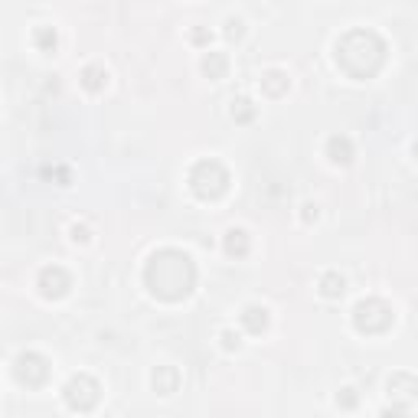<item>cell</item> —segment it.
I'll list each match as a JSON object with an SVG mask.
<instances>
[{
	"label": "cell",
	"mask_w": 418,
	"mask_h": 418,
	"mask_svg": "<svg viewBox=\"0 0 418 418\" xmlns=\"http://www.w3.org/2000/svg\"><path fill=\"white\" fill-rule=\"evenodd\" d=\"M226 252L229 255H246L248 252V235L242 229H232V232L226 235Z\"/></svg>",
	"instance_id": "15"
},
{
	"label": "cell",
	"mask_w": 418,
	"mask_h": 418,
	"mask_svg": "<svg viewBox=\"0 0 418 418\" xmlns=\"http://www.w3.org/2000/svg\"><path fill=\"white\" fill-rule=\"evenodd\" d=\"M320 291H324V297H340L346 291V281L337 275V271H327V275L320 278Z\"/></svg>",
	"instance_id": "12"
},
{
	"label": "cell",
	"mask_w": 418,
	"mask_h": 418,
	"mask_svg": "<svg viewBox=\"0 0 418 418\" xmlns=\"http://www.w3.org/2000/svg\"><path fill=\"white\" fill-rule=\"evenodd\" d=\"M177 382H180L177 369H173V366H157V372H154V389H157L160 395L173 392V389H177Z\"/></svg>",
	"instance_id": "10"
},
{
	"label": "cell",
	"mask_w": 418,
	"mask_h": 418,
	"mask_svg": "<svg viewBox=\"0 0 418 418\" xmlns=\"http://www.w3.org/2000/svg\"><path fill=\"white\" fill-rule=\"evenodd\" d=\"M232 115L239 118V121H252L255 108H252V101H248V99H239V101H235V108H232Z\"/></svg>",
	"instance_id": "18"
},
{
	"label": "cell",
	"mask_w": 418,
	"mask_h": 418,
	"mask_svg": "<svg viewBox=\"0 0 418 418\" xmlns=\"http://www.w3.org/2000/svg\"><path fill=\"white\" fill-rule=\"evenodd\" d=\"M72 232H75V239H88V229H86V226H75Z\"/></svg>",
	"instance_id": "22"
},
{
	"label": "cell",
	"mask_w": 418,
	"mask_h": 418,
	"mask_svg": "<svg viewBox=\"0 0 418 418\" xmlns=\"http://www.w3.org/2000/svg\"><path fill=\"white\" fill-rule=\"evenodd\" d=\"M190 186L199 199H219L229 190V173L219 160H199L190 170Z\"/></svg>",
	"instance_id": "3"
},
{
	"label": "cell",
	"mask_w": 418,
	"mask_h": 418,
	"mask_svg": "<svg viewBox=\"0 0 418 418\" xmlns=\"http://www.w3.org/2000/svg\"><path fill=\"white\" fill-rule=\"evenodd\" d=\"M226 37H242V23H239V20H229V30H226Z\"/></svg>",
	"instance_id": "21"
},
{
	"label": "cell",
	"mask_w": 418,
	"mask_h": 418,
	"mask_svg": "<svg viewBox=\"0 0 418 418\" xmlns=\"http://www.w3.org/2000/svg\"><path fill=\"white\" fill-rule=\"evenodd\" d=\"M105 82H108V72H105L101 66H88L86 72H82V86H86L88 92H99V88H105Z\"/></svg>",
	"instance_id": "14"
},
{
	"label": "cell",
	"mask_w": 418,
	"mask_h": 418,
	"mask_svg": "<svg viewBox=\"0 0 418 418\" xmlns=\"http://www.w3.org/2000/svg\"><path fill=\"white\" fill-rule=\"evenodd\" d=\"M389 399L399 402V406H412L418 399V379L408 376V372H395L389 379Z\"/></svg>",
	"instance_id": "8"
},
{
	"label": "cell",
	"mask_w": 418,
	"mask_h": 418,
	"mask_svg": "<svg viewBox=\"0 0 418 418\" xmlns=\"http://www.w3.org/2000/svg\"><path fill=\"white\" fill-rule=\"evenodd\" d=\"M222 346H226V350H232V346H239V337H235V333H222Z\"/></svg>",
	"instance_id": "20"
},
{
	"label": "cell",
	"mask_w": 418,
	"mask_h": 418,
	"mask_svg": "<svg viewBox=\"0 0 418 418\" xmlns=\"http://www.w3.org/2000/svg\"><path fill=\"white\" fill-rule=\"evenodd\" d=\"M327 154H330L333 163H350V160H353V144H350V137L333 135L330 141H327Z\"/></svg>",
	"instance_id": "9"
},
{
	"label": "cell",
	"mask_w": 418,
	"mask_h": 418,
	"mask_svg": "<svg viewBox=\"0 0 418 418\" xmlns=\"http://www.w3.org/2000/svg\"><path fill=\"white\" fill-rule=\"evenodd\" d=\"M226 69H229V62H226V56H222V52H209L206 59H203V72H206L209 79H222V75H226Z\"/></svg>",
	"instance_id": "13"
},
{
	"label": "cell",
	"mask_w": 418,
	"mask_h": 418,
	"mask_svg": "<svg viewBox=\"0 0 418 418\" xmlns=\"http://www.w3.org/2000/svg\"><path fill=\"white\" fill-rule=\"evenodd\" d=\"M382 418H408L406 412H382Z\"/></svg>",
	"instance_id": "23"
},
{
	"label": "cell",
	"mask_w": 418,
	"mask_h": 418,
	"mask_svg": "<svg viewBox=\"0 0 418 418\" xmlns=\"http://www.w3.org/2000/svg\"><path fill=\"white\" fill-rule=\"evenodd\" d=\"M386 62V43L372 30H350L337 43V66L350 79H369L376 75Z\"/></svg>",
	"instance_id": "2"
},
{
	"label": "cell",
	"mask_w": 418,
	"mask_h": 418,
	"mask_svg": "<svg viewBox=\"0 0 418 418\" xmlns=\"http://www.w3.org/2000/svg\"><path fill=\"white\" fill-rule=\"evenodd\" d=\"M392 320H395L392 308L382 297H366L353 308V324H357L359 333H382L392 327Z\"/></svg>",
	"instance_id": "4"
},
{
	"label": "cell",
	"mask_w": 418,
	"mask_h": 418,
	"mask_svg": "<svg viewBox=\"0 0 418 418\" xmlns=\"http://www.w3.org/2000/svg\"><path fill=\"white\" fill-rule=\"evenodd\" d=\"M13 372H17V379L26 382V386H43L46 376H50V363H46V357H39V353H23V357L17 359Z\"/></svg>",
	"instance_id": "6"
},
{
	"label": "cell",
	"mask_w": 418,
	"mask_h": 418,
	"mask_svg": "<svg viewBox=\"0 0 418 418\" xmlns=\"http://www.w3.org/2000/svg\"><path fill=\"white\" fill-rule=\"evenodd\" d=\"M62 395H66V402H69V408H75V412H88V408L99 406V382L92 379V376H86V372H79V376H72V379L66 382V389H62Z\"/></svg>",
	"instance_id": "5"
},
{
	"label": "cell",
	"mask_w": 418,
	"mask_h": 418,
	"mask_svg": "<svg viewBox=\"0 0 418 418\" xmlns=\"http://www.w3.org/2000/svg\"><path fill=\"white\" fill-rule=\"evenodd\" d=\"M337 402H340V406H344V408H353V406H357V392H353V389H344Z\"/></svg>",
	"instance_id": "19"
},
{
	"label": "cell",
	"mask_w": 418,
	"mask_h": 418,
	"mask_svg": "<svg viewBox=\"0 0 418 418\" xmlns=\"http://www.w3.org/2000/svg\"><path fill=\"white\" fill-rule=\"evenodd\" d=\"M261 86H265V92H271V95H281L284 88H288V79H284L281 72H268L261 79Z\"/></svg>",
	"instance_id": "16"
},
{
	"label": "cell",
	"mask_w": 418,
	"mask_h": 418,
	"mask_svg": "<svg viewBox=\"0 0 418 418\" xmlns=\"http://www.w3.org/2000/svg\"><path fill=\"white\" fill-rule=\"evenodd\" d=\"M242 324H246L248 333H261L268 327V310L265 308H246L242 310Z\"/></svg>",
	"instance_id": "11"
},
{
	"label": "cell",
	"mask_w": 418,
	"mask_h": 418,
	"mask_svg": "<svg viewBox=\"0 0 418 418\" xmlns=\"http://www.w3.org/2000/svg\"><path fill=\"white\" fill-rule=\"evenodd\" d=\"M37 43L43 46V50H52V46H56V30H52V26H39V30H37Z\"/></svg>",
	"instance_id": "17"
},
{
	"label": "cell",
	"mask_w": 418,
	"mask_h": 418,
	"mask_svg": "<svg viewBox=\"0 0 418 418\" xmlns=\"http://www.w3.org/2000/svg\"><path fill=\"white\" fill-rule=\"evenodd\" d=\"M144 281H148L150 295H157L160 301H183L197 284V265L180 248H160L150 255Z\"/></svg>",
	"instance_id": "1"
},
{
	"label": "cell",
	"mask_w": 418,
	"mask_h": 418,
	"mask_svg": "<svg viewBox=\"0 0 418 418\" xmlns=\"http://www.w3.org/2000/svg\"><path fill=\"white\" fill-rule=\"evenodd\" d=\"M72 288V278L59 268V265H52V268H43L39 271V291L46 297H62L66 291Z\"/></svg>",
	"instance_id": "7"
}]
</instances>
